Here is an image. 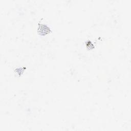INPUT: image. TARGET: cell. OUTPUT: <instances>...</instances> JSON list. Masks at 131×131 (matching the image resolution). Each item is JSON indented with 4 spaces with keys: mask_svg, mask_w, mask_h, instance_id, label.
I'll list each match as a JSON object with an SVG mask.
<instances>
[{
    "mask_svg": "<svg viewBox=\"0 0 131 131\" xmlns=\"http://www.w3.org/2000/svg\"><path fill=\"white\" fill-rule=\"evenodd\" d=\"M38 32L41 35H46L48 33L51 31L50 28L44 25V24H38Z\"/></svg>",
    "mask_w": 131,
    "mask_h": 131,
    "instance_id": "1",
    "label": "cell"
}]
</instances>
